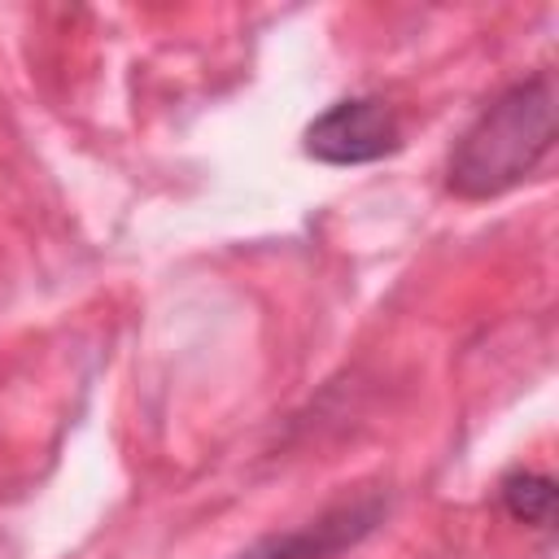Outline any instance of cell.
Instances as JSON below:
<instances>
[{
	"mask_svg": "<svg viewBox=\"0 0 559 559\" xmlns=\"http://www.w3.org/2000/svg\"><path fill=\"white\" fill-rule=\"evenodd\" d=\"M555 148V79L528 74L493 96L459 135L445 162V183L463 201H485L515 188Z\"/></svg>",
	"mask_w": 559,
	"mask_h": 559,
	"instance_id": "cell-1",
	"label": "cell"
},
{
	"mask_svg": "<svg viewBox=\"0 0 559 559\" xmlns=\"http://www.w3.org/2000/svg\"><path fill=\"white\" fill-rule=\"evenodd\" d=\"M402 144V127L380 96H345L306 127V153L328 166L380 162Z\"/></svg>",
	"mask_w": 559,
	"mask_h": 559,
	"instance_id": "cell-2",
	"label": "cell"
},
{
	"mask_svg": "<svg viewBox=\"0 0 559 559\" xmlns=\"http://www.w3.org/2000/svg\"><path fill=\"white\" fill-rule=\"evenodd\" d=\"M498 498H502V511L520 524H533V528L555 524V480L546 472H533V467L507 472L498 485Z\"/></svg>",
	"mask_w": 559,
	"mask_h": 559,
	"instance_id": "cell-4",
	"label": "cell"
},
{
	"mask_svg": "<svg viewBox=\"0 0 559 559\" xmlns=\"http://www.w3.org/2000/svg\"><path fill=\"white\" fill-rule=\"evenodd\" d=\"M384 515V502L380 498H367V502H345L293 533H275L266 542H258L253 550H245L240 559H336L341 550L358 546Z\"/></svg>",
	"mask_w": 559,
	"mask_h": 559,
	"instance_id": "cell-3",
	"label": "cell"
}]
</instances>
